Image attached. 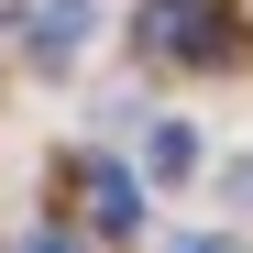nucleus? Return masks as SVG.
<instances>
[{
  "label": "nucleus",
  "instance_id": "f257e3e1",
  "mask_svg": "<svg viewBox=\"0 0 253 253\" xmlns=\"http://www.w3.org/2000/svg\"><path fill=\"white\" fill-rule=\"evenodd\" d=\"M143 44L154 55H176V66H231L242 55V33L220 0H143Z\"/></svg>",
  "mask_w": 253,
  "mask_h": 253
},
{
  "label": "nucleus",
  "instance_id": "f03ea898",
  "mask_svg": "<svg viewBox=\"0 0 253 253\" xmlns=\"http://www.w3.org/2000/svg\"><path fill=\"white\" fill-rule=\"evenodd\" d=\"M77 44H88V11H77V0H55V11H33V66H66Z\"/></svg>",
  "mask_w": 253,
  "mask_h": 253
},
{
  "label": "nucleus",
  "instance_id": "7ed1b4c3",
  "mask_svg": "<svg viewBox=\"0 0 253 253\" xmlns=\"http://www.w3.org/2000/svg\"><path fill=\"white\" fill-rule=\"evenodd\" d=\"M88 198H99V220H110V231H132V220H143V198H132V176H110V165L88 176Z\"/></svg>",
  "mask_w": 253,
  "mask_h": 253
},
{
  "label": "nucleus",
  "instance_id": "20e7f679",
  "mask_svg": "<svg viewBox=\"0 0 253 253\" xmlns=\"http://www.w3.org/2000/svg\"><path fill=\"white\" fill-rule=\"evenodd\" d=\"M198 165V132H154V176H187Z\"/></svg>",
  "mask_w": 253,
  "mask_h": 253
},
{
  "label": "nucleus",
  "instance_id": "423d86ee",
  "mask_svg": "<svg viewBox=\"0 0 253 253\" xmlns=\"http://www.w3.org/2000/svg\"><path fill=\"white\" fill-rule=\"evenodd\" d=\"M33 253H77V242H33Z\"/></svg>",
  "mask_w": 253,
  "mask_h": 253
},
{
  "label": "nucleus",
  "instance_id": "39448f33",
  "mask_svg": "<svg viewBox=\"0 0 253 253\" xmlns=\"http://www.w3.org/2000/svg\"><path fill=\"white\" fill-rule=\"evenodd\" d=\"M176 253H231V242H209V231H187V242H176Z\"/></svg>",
  "mask_w": 253,
  "mask_h": 253
}]
</instances>
